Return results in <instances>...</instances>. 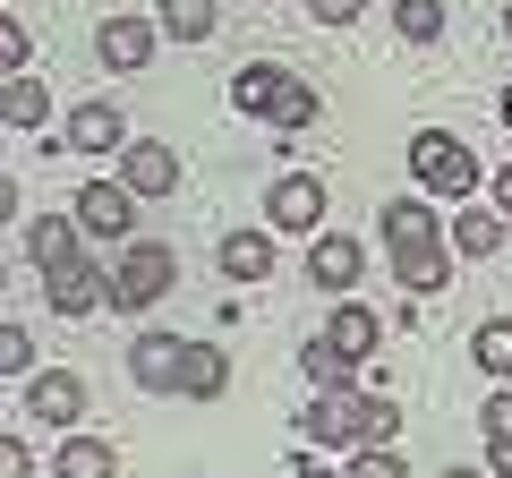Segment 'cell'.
<instances>
[{"mask_svg": "<svg viewBox=\"0 0 512 478\" xmlns=\"http://www.w3.org/2000/svg\"><path fill=\"white\" fill-rule=\"evenodd\" d=\"M77 214H43L35 222V239H26V248H35V274H43V299H52V316H94V308H111V265H94L86 248H77Z\"/></svg>", "mask_w": 512, "mask_h": 478, "instance_id": "6da1fadb", "label": "cell"}, {"mask_svg": "<svg viewBox=\"0 0 512 478\" xmlns=\"http://www.w3.org/2000/svg\"><path fill=\"white\" fill-rule=\"evenodd\" d=\"M453 222L436 214L427 197H393L384 205V248H393V282H402L410 299H436L444 282H453Z\"/></svg>", "mask_w": 512, "mask_h": 478, "instance_id": "7a4b0ae2", "label": "cell"}, {"mask_svg": "<svg viewBox=\"0 0 512 478\" xmlns=\"http://www.w3.org/2000/svg\"><path fill=\"white\" fill-rule=\"evenodd\" d=\"M393 393H367V385H342V393H316L308 410H299V436L325 444V453H376V444H393Z\"/></svg>", "mask_w": 512, "mask_h": 478, "instance_id": "3957f363", "label": "cell"}, {"mask_svg": "<svg viewBox=\"0 0 512 478\" xmlns=\"http://www.w3.org/2000/svg\"><path fill=\"white\" fill-rule=\"evenodd\" d=\"M231 103L248 111V120H265V129H282V137H299L325 111V94L308 86L299 69H282V60H248V69L231 77Z\"/></svg>", "mask_w": 512, "mask_h": 478, "instance_id": "277c9868", "label": "cell"}, {"mask_svg": "<svg viewBox=\"0 0 512 478\" xmlns=\"http://www.w3.org/2000/svg\"><path fill=\"white\" fill-rule=\"evenodd\" d=\"M180 291V248H163V239H128L120 257H111V308L120 316H146V308H163V299Z\"/></svg>", "mask_w": 512, "mask_h": 478, "instance_id": "5b68a950", "label": "cell"}, {"mask_svg": "<svg viewBox=\"0 0 512 478\" xmlns=\"http://www.w3.org/2000/svg\"><path fill=\"white\" fill-rule=\"evenodd\" d=\"M410 180H419L427 197H453V205H470V188L487 180V171H478V154L461 146L453 129H419V137H410Z\"/></svg>", "mask_w": 512, "mask_h": 478, "instance_id": "8992f818", "label": "cell"}, {"mask_svg": "<svg viewBox=\"0 0 512 478\" xmlns=\"http://www.w3.org/2000/svg\"><path fill=\"white\" fill-rule=\"evenodd\" d=\"M128 376H137L146 393H188L197 342H188V333H137V342H128Z\"/></svg>", "mask_w": 512, "mask_h": 478, "instance_id": "52a82bcc", "label": "cell"}, {"mask_svg": "<svg viewBox=\"0 0 512 478\" xmlns=\"http://www.w3.org/2000/svg\"><path fill=\"white\" fill-rule=\"evenodd\" d=\"M69 214H77V231L103 239V248H128V231H137V197H128L120 180H86L69 197Z\"/></svg>", "mask_w": 512, "mask_h": 478, "instance_id": "ba28073f", "label": "cell"}, {"mask_svg": "<svg viewBox=\"0 0 512 478\" xmlns=\"http://www.w3.org/2000/svg\"><path fill=\"white\" fill-rule=\"evenodd\" d=\"M60 154H128L120 103H103V94H86V103H69V120H60Z\"/></svg>", "mask_w": 512, "mask_h": 478, "instance_id": "9c48e42d", "label": "cell"}, {"mask_svg": "<svg viewBox=\"0 0 512 478\" xmlns=\"http://www.w3.org/2000/svg\"><path fill=\"white\" fill-rule=\"evenodd\" d=\"M265 222L274 231H325V180H308V171H282L274 188H265Z\"/></svg>", "mask_w": 512, "mask_h": 478, "instance_id": "30bf717a", "label": "cell"}, {"mask_svg": "<svg viewBox=\"0 0 512 478\" xmlns=\"http://www.w3.org/2000/svg\"><path fill=\"white\" fill-rule=\"evenodd\" d=\"M154 43H163V26H146V18H103L94 26V60H103L111 77H137L154 60Z\"/></svg>", "mask_w": 512, "mask_h": 478, "instance_id": "8fae6325", "label": "cell"}, {"mask_svg": "<svg viewBox=\"0 0 512 478\" xmlns=\"http://www.w3.org/2000/svg\"><path fill=\"white\" fill-rule=\"evenodd\" d=\"M26 419H52V427L86 419V376H77V368H43V376H26Z\"/></svg>", "mask_w": 512, "mask_h": 478, "instance_id": "7c38bea8", "label": "cell"}, {"mask_svg": "<svg viewBox=\"0 0 512 478\" xmlns=\"http://www.w3.org/2000/svg\"><path fill=\"white\" fill-rule=\"evenodd\" d=\"M359 274H367V257H359V239H350V231H316L308 239V282H316V291H350Z\"/></svg>", "mask_w": 512, "mask_h": 478, "instance_id": "4fadbf2b", "label": "cell"}, {"mask_svg": "<svg viewBox=\"0 0 512 478\" xmlns=\"http://www.w3.org/2000/svg\"><path fill=\"white\" fill-rule=\"evenodd\" d=\"M222 282H274V231H222Z\"/></svg>", "mask_w": 512, "mask_h": 478, "instance_id": "5bb4252c", "label": "cell"}, {"mask_svg": "<svg viewBox=\"0 0 512 478\" xmlns=\"http://www.w3.org/2000/svg\"><path fill=\"white\" fill-rule=\"evenodd\" d=\"M120 188L128 197H171V188H180V154L171 146H128L120 154Z\"/></svg>", "mask_w": 512, "mask_h": 478, "instance_id": "9a60e30c", "label": "cell"}, {"mask_svg": "<svg viewBox=\"0 0 512 478\" xmlns=\"http://www.w3.org/2000/svg\"><path fill=\"white\" fill-rule=\"evenodd\" d=\"M325 342L342 350V359H376L384 316H376V308H359V299H342V308H333V325H325Z\"/></svg>", "mask_w": 512, "mask_h": 478, "instance_id": "2e32d148", "label": "cell"}, {"mask_svg": "<svg viewBox=\"0 0 512 478\" xmlns=\"http://www.w3.org/2000/svg\"><path fill=\"white\" fill-rule=\"evenodd\" d=\"M52 478H120V444H103V436H60Z\"/></svg>", "mask_w": 512, "mask_h": 478, "instance_id": "e0dca14e", "label": "cell"}, {"mask_svg": "<svg viewBox=\"0 0 512 478\" xmlns=\"http://www.w3.org/2000/svg\"><path fill=\"white\" fill-rule=\"evenodd\" d=\"M504 231H512L504 214H470V205H461V214H453V231H444V239H453V257H470V265H487L495 248H504Z\"/></svg>", "mask_w": 512, "mask_h": 478, "instance_id": "ac0fdd59", "label": "cell"}, {"mask_svg": "<svg viewBox=\"0 0 512 478\" xmlns=\"http://www.w3.org/2000/svg\"><path fill=\"white\" fill-rule=\"evenodd\" d=\"M0 120H9V129H43V120H52L43 77H9V86H0Z\"/></svg>", "mask_w": 512, "mask_h": 478, "instance_id": "d6986e66", "label": "cell"}, {"mask_svg": "<svg viewBox=\"0 0 512 478\" xmlns=\"http://www.w3.org/2000/svg\"><path fill=\"white\" fill-rule=\"evenodd\" d=\"M299 368H308V385H316V393H342V385H359V359H342V350H333L325 333H316V342L299 350Z\"/></svg>", "mask_w": 512, "mask_h": 478, "instance_id": "ffe728a7", "label": "cell"}, {"mask_svg": "<svg viewBox=\"0 0 512 478\" xmlns=\"http://www.w3.org/2000/svg\"><path fill=\"white\" fill-rule=\"evenodd\" d=\"M214 26H222L214 0H163V35L171 43H214Z\"/></svg>", "mask_w": 512, "mask_h": 478, "instance_id": "44dd1931", "label": "cell"}, {"mask_svg": "<svg viewBox=\"0 0 512 478\" xmlns=\"http://www.w3.org/2000/svg\"><path fill=\"white\" fill-rule=\"evenodd\" d=\"M470 359L487 376H512V316H487V325L470 333Z\"/></svg>", "mask_w": 512, "mask_h": 478, "instance_id": "7402d4cb", "label": "cell"}, {"mask_svg": "<svg viewBox=\"0 0 512 478\" xmlns=\"http://www.w3.org/2000/svg\"><path fill=\"white\" fill-rule=\"evenodd\" d=\"M393 26H402L410 43H436L444 35V0H393Z\"/></svg>", "mask_w": 512, "mask_h": 478, "instance_id": "603a6c76", "label": "cell"}, {"mask_svg": "<svg viewBox=\"0 0 512 478\" xmlns=\"http://www.w3.org/2000/svg\"><path fill=\"white\" fill-rule=\"evenodd\" d=\"M222 385H231V359H222L214 342H197V376H188V402H222Z\"/></svg>", "mask_w": 512, "mask_h": 478, "instance_id": "cb8c5ba5", "label": "cell"}, {"mask_svg": "<svg viewBox=\"0 0 512 478\" xmlns=\"http://www.w3.org/2000/svg\"><path fill=\"white\" fill-rule=\"evenodd\" d=\"M342 478H410V461L393 453V444H376V453H350V470Z\"/></svg>", "mask_w": 512, "mask_h": 478, "instance_id": "d4e9b609", "label": "cell"}, {"mask_svg": "<svg viewBox=\"0 0 512 478\" xmlns=\"http://www.w3.org/2000/svg\"><path fill=\"white\" fill-rule=\"evenodd\" d=\"M0 368H9V376H35V333H26V325L0 333Z\"/></svg>", "mask_w": 512, "mask_h": 478, "instance_id": "484cf974", "label": "cell"}, {"mask_svg": "<svg viewBox=\"0 0 512 478\" xmlns=\"http://www.w3.org/2000/svg\"><path fill=\"white\" fill-rule=\"evenodd\" d=\"M478 427H487V444H512V385H504V393H487Z\"/></svg>", "mask_w": 512, "mask_h": 478, "instance_id": "4316f807", "label": "cell"}, {"mask_svg": "<svg viewBox=\"0 0 512 478\" xmlns=\"http://www.w3.org/2000/svg\"><path fill=\"white\" fill-rule=\"evenodd\" d=\"M26 52H35V43H26V26H18V18H0V69L26 77Z\"/></svg>", "mask_w": 512, "mask_h": 478, "instance_id": "83f0119b", "label": "cell"}, {"mask_svg": "<svg viewBox=\"0 0 512 478\" xmlns=\"http://www.w3.org/2000/svg\"><path fill=\"white\" fill-rule=\"evenodd\" d=\"M359 9H367V0H308V18H316V26H350Z\"/></svg>", "mask_w": 512, "mask_h": 478, "instance_id": "f1b7e54d", "label": "cell"}, {"mask_svg": "<svg viewBox=\"0 0 512 478\" xmlns=\"http://www.w3.org/2000/svg\"><path fill=\"white\" fill-rule=\"evenodd\" d=\"M26 470H35V461H26V444L9 436V444H0V478H26Z\"/></svg>", "mask_w": 512, "mask_h": 478, "instance_id": "f546056e", "label": "cell"}, {"mask_svg": "<svg viewBox=\"0 0 512 478\" xmlns=\"http://www.w3.org/2000/svg\"><path fill=\"white\" fill-rule=\"evenodd\" d=\"M487 197H495V214L512 222V163H504V171H495V180H487Z\"/></svg>", "mask_w": 512, "mask_h": 478, "instance_id": "4dcf8cb0", "label": "cell"}, {"mask_svg": "<svg viewBox=\"0 0 512 478\" xmlns=\"http://www.w3.org/2000/svg\"><path fill=\"white\" fill-rule=\"evenodd\" d=\"M487 470H495V478H512V444H487Z\"/></svg>", "mask_w": 512, "mask_h": 478, "instance_id": "1f68e13d", "label": "cell"}, {"mask_svg": "<svg viewBox=\"0 0 512 478\" xmlns=\"http://www.w3.org/2000/svg\"><path fill=\"white\" fill-rule=\"evenodd\" d=\"M291 478H342V470H325V461H308V453H299V461H291Z\"/></svg>", "mask_w": 512, "mask_h": 478, "instance_id": "d6a6232c", "label": "cell"}, {"mask_svg": "<svg viewBox=\"0 0 512 478\" xmlns=\"http://www.w3.org/2000/svg\"><path fill=\"white\" fill-rule=\"evenodd\" d=\"M495 111H504V129H512V86H504V103H495Z\"/></svg>", "mask_w": 512, "mask_h": 478, "instance_id": "836d02e7", "label": "cell"}, {"mask_svg": "<svg viewBox=\"0 0 512 478\" xmlns=\"http://www.w3.org/2000/svg\"><path fill=\"white\" fill-rule=\"evenodd\" d=\"M444 478H478V470H444Z\"/></svg>", "mask_w": 512, "mask_h": 478, "instance_id": "e575fe53", "label": "cell"}, {"mask_svg": "<svg viewBox=\"0 0 512 478\" xmlns=\"http://www.w3.org/2000/svg\"><path fill=\"white\" fill-rule=\"evenodd\" d=\"M504 35H512V9H504Z\"/></svg>", "mask_w": 512, "mask_h": 478, "instance_id": "d590c367", "label": "cell"}]
</instances>
